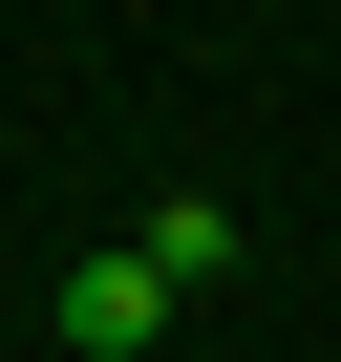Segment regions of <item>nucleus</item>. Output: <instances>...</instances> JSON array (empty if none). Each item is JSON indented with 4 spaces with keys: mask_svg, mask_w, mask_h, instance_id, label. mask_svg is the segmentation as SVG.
Listing matches in <instances>:
<instances>
[{
    "mask_svg": "<svg viewBox=\"0 0 341 362\" xmlns=\"http://www.w3.org/2000/svg\"><path fill=\"white\" fill-rule=\"evenodd\" d=\"M170 298H192V277H170L149 235H128V256H86V277H64V362H149V341H170Z\"/></svg>",
    "mask_w": 341,
    "mask_h": 362,
    "instance_id": "nucleus-1",
    "label": "nucleus"
}]
</instances>
